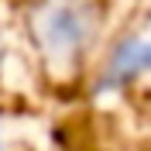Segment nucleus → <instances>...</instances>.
Returning <instances> with one entry per match:
<instances>
[{
    "instance_id": "1",
    "label": "nucleus",
    "mask_w": 151,
    "mask_h": 151,
    "mask_svg": "<svg viewBox=\"0 0 151 151\" xmlns=\"http://www.w3.org/2000/svg\"><path fill=\"white\" fill-rule=\"evenodd\" d=\"M117 69H124V72H131V69H151V45L124 48V55H117Z\"/></svg>"
}]
</instances>
